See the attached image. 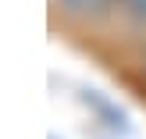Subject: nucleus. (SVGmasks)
<instances>
[{
  "label": "nucleus",
  "mask_w": 146,
  "mask_h": 139,
  "mask_svg": "<svg viewBox=\"0 0 146 139\" xmlns=\"http://www.w3.org/2000/svg\"><path fill=\"white\" fill-rule=\"evenodd\" d=\"M64 7H68L71 14H86V18H100V14H107V7H111V0H64Z\"/></svg>",
  "instance_id": "f257e3e1"
},
{
  "label": "nucleus",
  "mask_w": 146,
  "mask_h": 139,
  "mask_svg": "<svg viewBox=\"0 0 146 139\" xmlns=\"http://www.w3.org/2000/svg\"><path fill=\"white\" fill-rule=\"evenodd\" d=\"M121 7H125L135 21H143V25H146V0H121Z\"/></svg>",
  "instance_id": "f03ea898"
}]
</instances>
